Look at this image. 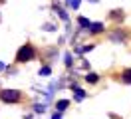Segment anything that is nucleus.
<instances>
[{
  "mask_svg": "<svg viewBox=\"0 0 131 119\" xmlns=\"http://www.w3.org/2000/svg\"><path fill=\"white\" fill-rule=\"evenodd\" d=\"M42 73H44V75H48V73H50V68H48V66H46V68H42V70H40V75H42Z\"/></svg>",
  "mask_w": 131,
  "mask_h": 119,
  "instance_id": "obj_10",
  "label": "nucleus"
},
{
  "mask_svg": "<svg viewBox=\"0 0 131 119\" xmlns=\"http://www.w3.org/2000/svg\"><path fill=\"white\" fill-rule=\"evenodd\" d=\"M36 58V50H34L32 44H26V46H22L20 50H18L16 54V62L24 63V62H30V60H34Z\"/></svg>",
  "mask_w": 131,
  "mask_h": 119,
  "instance_id": "obj_1",
  "label": "nucleus"
},
{
  "mask_svg": "<svg viewBox=\"0 0 131 119\" xmlns=\"http://www.w3.org/2000/svg\"><path fill=\"white\" fill-rule=\"evenodd\" d=\"M85 79H88V81H91V83H95V81H97V75H95V73H88V75H85Z\"/></svg>",
  "mask_w": 131,
  "mask_h": 119,
  "instance_id": "obj_8",
  "label": "nucleus"
},
{
  "mask_svg": "<svg viewBox=\"0 0 131 119\" xmlns=\"http://www.w3.org/2000/svg\"><path fill=\"white\" fill-rule=\"evenodd\" d=\"M121 79L125 83H131V70H123L121 71Z\"/></svg>",
  "mask_w": 131,
  "mask_h": 119,
  "instance_id": "obj_4",
  "label": "nucleus"
},
{
  "mask_svg": "<svg viewBox=\"0 0 131 119\" xmlns=\"http://www.w3.org/2000/svg\"><path fill=\"white\" fill-rule=\"evenodd\" d=\"M68 103H70L68 99H62V101H58V105H56V107H58V111H64L66 107H68Z\"/></svg>",
  "mask_w": 131,
  "mask_h": 119,
  "instance_id": "obj_6",
  "label": "nucleus"
},
{
  "mask_svg": "<svg viewBox=\"0 0 131 119\" xmlns=\"http://www.w3.org/2000/svg\"><path fill=\"white\" fill-rule=\"evenodd\" d=\"M111 40H113V42H119V40H121V42H125V40H127V34L115 32V34H111Z\"/></svg>",
  "mask_w": 131,
  "mask_h": 119,
  "instance_id": "obj_3",
  "label": "nucleus"
},
{
  "mask_svg": "<svg viewBox=\"0 0 131 119\" xmlns=\"http://www.w3.org/2000/svg\"><path fill=\"white\" fill-rule=\"evenodd\" d=\"M54 119H62V117H60V115H58V113H56V115H54Z\"/></svg>",
  "mask_w": 131,
  "mask_h": 119,
  "instance_id": "obj_12",
  "label": "nucleus"
},
{
  "mask_svg": "<svg viewBox=\"0 0 131 119\" xmlns=\"http://www.w3.org/2000/svg\"><path fill=\"white\" fill-rule=\"evenodd\" d=\"M75 91H78V93H75V95H78V99H83V91H82V89H75Z\"/></svg>",
  "mask_w": 131,
  "mask_h": 119,
  "instance_id": "obj_11",
  "label": "nucleus"
},
{
  "mask_svg": "<svg viewBox=\"0 0 131 119\" xmlns=\"http://www.w3.org/2000/svg\"><path fill=\"white\" fill-rule=\"evenodd\" d=\"M80 24H82V26H88V28H90V26H91L88 18H80Z\"/></svg>",
  "mask_w": 131,
  "mask_h": 119,
  "instance_id": "obj_9",
  "label": "nucleus"
},
{
  "mask_svg": "<svg viewBox=\"0 0 131 119\" xmlns=\"http://www.w3.org/2000/svg\"><path fill=\"white\" fill-rule=\"evenodd\" d=\"M111 18H113V20H119V18H123V12L121 10H113V12H111Z\"/></svg>",
  "mask_w": 131,
  "mask_h": 119,
  "instance_id": "obj_7",
  "label": "nucleus"
},
{
  "mask_svg": "<svg viewBox=\"0 0 131 119\" xmlns=\"http://www.w3.org/2000/svg\"><path fill=\"white\" fill-rule=\"evenodd\" d=\"M90 32H91V34H99V32H103V26H101V24H91Z\"/></svg>",
  "mask_w": 131,
  "mask_h": 119,
  "instance_id": "obj_5",
  "label": "nucleus"
},
{
  "mask_svg": "<svg viewBox=\"0 0 131 119\" xmlns=\"http://www.w3.org/2000/svg\"><path fill=\"white\" fill-rule=\"evenodd\" d=\"M20 97H22V93L18 89H4V91H0V99L6 103H16V101H20Z\"/></svg>",
  "mask_w": 131,
  "mask_h": 119,
  "instance_id": "obj_2",
  "label": "nucleus"
}]
</instances>
